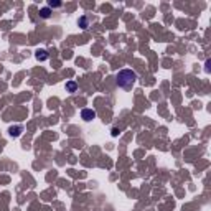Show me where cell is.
Returning a JSON list of instances; mask_svg holds the SVG:
<instances>
[{
    "mask_svg": "<svg viewBox=\"0 0 211 211\" xmlns=\"http://www.w3.org/2000/svg\"><path fill=\"white\" fill-rule=\"evenodd\" d=\"M117 86L122 89H131L134 86V83L137 81V73L132 70H120L116 76Z\"/></svg>",
    "mask_w": 211,
    "mask_h": 211,
    "instance_id": "obj_1",
    "label": "cell"
},
{
    "mask_svg": "<svg viewBox=\"0 0 211 211\" xmlns=\"http://www.w3.org/2000/svg\"><path fill=\"white\" fill-rule=\"evenodd\" d=\"M81 117H83L86 122H91L92 119H96V111H92V109H83V111H81Z\"/></svg>",
    "mask_w": 211,
    "mask_h": 211,
    "instance_id": "obj_2",
    "label": "cell"
},
{
    "mask_svg": "<svg viewBox=\"0 0 211 211\" xmlns=\"http://www.w3.org/2000/svg\"><path fill=\"white\" fill-rule=\"evenodd\" d=\"M35 58L38 59V61H46L48 59V51L46 50H38L35 53Z\"/></svg>",
    "mask_w": 211,
    "mask_h": 211,
    "instance_id": "obj_3",
    "label": "cell"
},
{
    "mask_svg": "<svg viewBox=\"0 0 211 211\" xmlns=\"http://www.w3.org/2000/svg\"><path fill=\"white\" fill-rule=\"evenodd\" d=\"M22 131H23L22 125H15V127H10V129H9V132H10L12 137H18L20 134H22Z\"/></svg>",
    "mask_w": 211,
    "mask_h": 211,
    "instance_id": "obj_4",
    "label": "cell"
},
{
    "mask_svg": "<svg viewBox=\"0 0 211 211\" xmlns=\"http://www.w3.org/2000/svg\"><path fill=\"white\" fill-rule=\"evenodd\" d=\"M51 13H53V12H51V9H48V7H43V9L40 10V17H41V18H50Z\"/></svg>",
    "mask_w": 211,
    "mask_h": 211,
    "instance_id": "obj_5",
    "label": "cell"
},
{
    "mask_svg": "<svg viewBox=\"0 0 211 211\" xmlns=\"http://www.w3.org/2000/svg\"><path fill=\"white\" fill-rule=\"evenodd\" d=\"M76 89H78V84H76L74 81H70V83H66V91H68V92H74Z\"/></svg>",
    "mask_w": 211,
    "mask_h": 211,
    "instance_id": "obj_6",
    "label": "cell"
},
{
    "mask_svg": "<svg viewBox=\"0 0 211 211\" xmlns=\"http://www.w3.org/2000/svg\"><path fill=\"white\" fill-rule=\"evenodd\" d=\"M61 5H63V3L61 2H56V0H50V2H48V9H59Z\"/></svg>",
    "mask_w": 211,
    "mask_h": 211,
    "instance_id": "obj_7",
    "label": "cell"
},
{
    "mask_svg": "<svg viewBox=\"0 0 211 211\" xmlns=\"http://www.w3.org/2000/svg\"><path fill=\"white\" fill-rule=\"evenodd\" d=\"M78 23H79V27L83 28V30H84V28H88V17H86V15H83V17L79 18Z\"/></svg>",
    "mask_w": 211,
    "mask_h": 211,
    "instance_id": "obj_8",
    "label": "cell"
},
{
    "mask_svg": "<svg viewBox=\"0 0 211 211\" xmlns=\"http://www.w3.org/2000/svg\"><path fill=\"white\" fill-rule=\"evenodd\" d=\"M117 134H119V129H112V135H114V137H116V135H117Z\"/></svg>",
    "mask_w": 211,
    "mask_h": 211,
    "instance_id": "obj_9",
    "label": "cell"
}]
</instances>
